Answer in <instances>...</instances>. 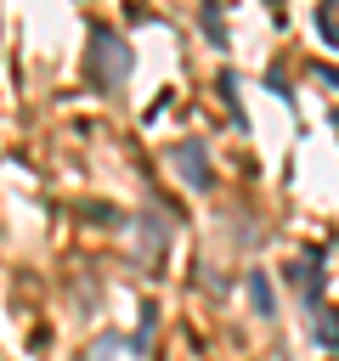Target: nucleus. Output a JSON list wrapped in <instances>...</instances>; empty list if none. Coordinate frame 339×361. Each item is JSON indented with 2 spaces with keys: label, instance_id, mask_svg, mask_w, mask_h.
Here are the masks:
<instances>
[{
  "label": "nucleus",
  "instance_id": "f257e3e1",
  "mask_svg": "<svg viewBox=\"0 0 339 361\" xmlns=\"http://www.w3.org/2000/svg\"><path fill=\"white\" fill-rule=\"evenodd\" d=\"M130 68H136L130 39H124V34H113L107 23H90V56H85V79H90L96 90H119V85L130 79Z\"/></svg>",
  "mask_w": 339,
  "mask_h": 361
},
{
  "label": "nucleus",
  "instance_id": "f03ea898",
  "mask_svg": "<svg viewBox=\"0 0 339 361\" xmlns=\"http://www.w3.org/2000/svg\"><path fill=\"white\" fill-rule=\"evenodd\" d=\"M170 164L186 175V186H192V192H203V186H209V158H203V147H198V141H175V147H170Z\"/></svg>",
  "mask_w": 339,
  "mask_h": 361
},
{
  "label": "nucleus",
  "instance_id": "7ed1b4c3",
  "mask_svg": "<svg viewBox=\"0 0 339 361\" xmlns=\"http://www.w3.org/2000/svg\"><path fill=\"white\" fill-rule=\"evenodd\" d=\"M249 299H254V316H260V322H271V316H277V293H271V271H260V265L249 271Z\"/></svg>",
  "mask_w": 339,
  "mask_h": 361
},
{
  "label": "nucleus",
  "instance_id": "20e7f679",
  "mask_svg": "<svg viewBox=\"0 0 339 361\" xmlns=\"http://www.w3.org/2000/svg\"><path fill=\"white\" fill-rule=\"evenodd\" d=\"M198 28L209 34L215 51H226V6H198Z\"/></svg>",
  "mask_w": 339,
  "mask_h": 361
},
{
  "label": "nucleus",
  "instance_id": "39448f33",
  "mask_svg": "<svg viewBox=\"0 0 339 361\" xmlns=\"http://www.w3.org/2000/svg\"><path fill=\"white\" fill-rule=\"evenodd\" d=\"M153 322H158V305H153V299H141V327H136V338H130L136 350L147 344V333H153Z\"/></svg>",
  "mask_w": 339,
  "mask_h": 361
},
{
  "label": "nucleus",
  "instance_id": "423d86ee",
  "mask_svg": "<svg viewBox=\"0 0 339 361\" xmlns=\"http://www.w3.org/2000/svg\"><path fill=\"white\" fill-rule=\"evenodd\" d=\"M333 124H339V107H333Z\"/></svg>",
  "mask_w": 339,
  "mask_h": 361
}]
</instances>
